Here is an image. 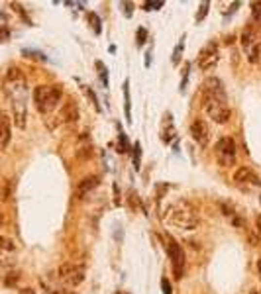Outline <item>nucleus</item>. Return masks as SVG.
Instances as JSON below:
<instances>
[{
    "label": "nucleus",
    "instance_id": "11",
    "mask_svg": "<svg viewBox=\"0 0 261 294\" xmlns=\"http://www.w3.org/2000/svg\"><path fill=\"white\" fill-rule=\"evenodd\" d=\"M234 182L240 186V188H257V186H261V179H259V175L253 171V169H249V167H238L236 169V173H234Z\"/></svg>",
    "mask_w": 261,
    "mask_h": 294
},
{
    "label": "nucleus",
    "instance_id": "4",
    "mask_svg": "<svg viewBox=\"0 0 261 294\" xmlns=\"http://www.w3.org/2000/svg\"><path fill=\"white\" fill-rule=\"evenodd\" d=\"M63 100V88L61 84H39L34 90V104L39 114H53Z\"/></svg>",
    "mask_w": 261,
    "mask_h": 294
},
{
    "label": "nucleus",
    "instance_id": "5",
    "mask_svg": "<svg viewBox=\"0 0 261 294\" xmlns=\"http://www.w3.org/2000/svg\"><path fill=\"white\" fill-rule=\"evenodd\" d=\"M240 41H242V47H244V53H245L247 61L251 65H257L261 61V32L249 22L242 30Z\"/></svg>",
    "mask_w": 261,
    "mask_h": 294
},
{
    "label": "nucleus",
    "instance_id": "37",
    "mask_svg": "<svg viewBox=\"0 0 261 294\" xmlns=\"http://www.w3.org/2000/svg\"><path fill=\"white\" fill-rule=\"evenodd\" d=\"M2 224H4V216H2V212H0V228H2Z\"/></svg>",
    "mask_w": 261,
    "mask_h": 294
},
{
    "label": "nucleus",
    "instance_id": "32",
    "mask_svg": "<svg viewBox=\"0 0 261 294\" xmlns=\"http://www.w3.org/2000/svg\"><path fill=\"white\" fill-rule=\"evenodd\" d=\"M161 290H163V294H173V290H171V282L163 277L161 278Z\"/></svg>",
    "mask_w": 261,
    "mask_h": 294
},
{
    "label": "nucleus",
    "instance_id": "1",
    "mask_svg": "<svg viewBox=\"0 0 261 294\" xmlns=\"http://www.w3.org/2000/svg\"><path fill=\"white\" fill-rule=\"evenodd\" d=\"M200 104L204 114L214 124L224 126L230 120V106H228V94L224 88V82L218 77H208L202 82L200 88Z\"/></svg>",
    "mask_w": 261,
    "mask_h": 294
},
{
    "label": "nucleus",
    "instance_id": "13",
    "mask_svg": "<svg viewBox=\"0 0 261 294\" xmlns=\"http://www.w3.org/2000/svg\"><path fill=\"white\" fill-rule=\"evenodd\" d=\"M98 184H100V177H98V175L85 177L83 180H79V184H77V188H75V196L81 200V198H85V196H87L90 190H94Z\"/></svg>",
    "mask_w": 261,
    "mask_h": 294
},
{
    "label": "nucleus",
    "instance_id": "41",
    "mask_svg": "<svg viewBox=\"0 0 261 294\" xmlns=\"http://www.w3.org/2000/svg\"><path fill=\"white\" fill-rule=\"evenodd\" d=\"M259 63H261V61H259Z\"/></svg>",
    "mask_w": 261,
    "mask_h": 294
},
{
    "label": "nucleus",
    "instance_id": "18",
    "mask_svg": "<svg viewBox=\"0 0 261 294\" xmlns=\"http://www.w3.org/2000/svg\"><path fill=\"white\" fill-rule=\"evenodd\" d=\"M0 249H2V251H8V253H14V251H16V243H14V239L0 235Z\"/></svg>",
    "mask_w": 261,
    "mask_h": 294
},
{
    "label": "nucleus",
    "instance_id": "26",
    "mask_svg": "<svg viewBox=\"0 0 261 294\" xmlns=\"http://www.w3.org/2000/svg\"><path fill=\"white\" fill-rule=\"evenodd\" d=\"M208 10H210V2H202V4L198 6V12H196V22H202V20L206 18Z\"/></svg>",
    "mask_w": 261,
    "mask_h": 294
},
{
    "label": "nucleus",
    "instance_id": "14",
    "mask_svg": "<svg viewBox=\"0 0 261 294\" xmlns=\"http://www.w3.org/2000/svg\"><path fill=\"white\" fill-rule=\"evenodd\" d=\"M10 118L0 112V147H6L8 141H10Z\"/></svg>",
    "mask_w": 261,
    "mask_h": 294
},
{
    "label": "nucleus",
    "instance_id": "20",
    "mask_svg": "<svg viewBox=\"0 0 261 294\" xmlns=\"http://www.w3.org/2000/svg\"><path fill=\"white\" fill-rule=\"evenodd\" d=\"M183 49H185V37H181V41L177 43L175 51H173V65H179V63H181V57H183Z\"/></svg>",
    "mask_w": 261,
    "mask_h": 294
},
{
    "label": "nucleus",
    "instance_id": "7",
    "mask_svg": "<svg viewBox=\"0 0 261 294\" xmlns=\"http://www.w3.org/2000/svg\"><path fill=\"white\" fill-rule=\"evenodd\" d=\"M53 122L51 124H47V128L49 130H55V128H59L61 124H69V122H77L79 120V106H77V102L73 100V98H67L65 102H61V106L53 112Z\"/></svg>",
    "mask_w": 261,
    "mask_h": 294
},
{
    "label": "nucleus",
    "instance_id": "23",
    "mask_svg": "<svg viewBox=\"0 0 261 294\" xmlns=\"http://www.w3.org/2000/svg\"><path fill=\"white\" fill-rule=\"evenodd\" d=\"M139 165H141V143L136 141V145H134V167H136V171L139 169Z\"/></svg>",
    "mask_w": 261,
    "mask_h": 294
},
{
    "label": "nucleus",
    "instance_id": "33",
    "mask_svg": "<svg viewBox=\"0 0 261 294\" xmlns=\"http://www.w3.org/2000/svg\"><path fill=\"white\" fill-rule=\"evenodd\" d=\"M18 278H20V275H18V273H10V275L6 277V284H8V286H12V284H14Z\"/></svg>",
    "mask_w": 261,
    "mask_h": 294
},
{
    "label": "nucleus",
    "instance_id": "25",
    "mask_svg": "<svg viewBox=\"0 0 261 294\" xmlns=\"http://www.w3.org/2000/svg\"><path fill=\"white\" fill-rule=\"evenodd\" d=\"M96 69H98V75H100L104 86H108V69H106V65H102V61H96Z\"/></svg>",
    "mask_w": 261,
    "mask_h": 294
},
{
    "label": "nucleus",
    "instance_id": "2",
    "mask_svg": "<svg viewBox=\"0 0 261 294\" xmlns=\"http://www.w3.org/2000/svg\"><path fill=\"white\" fill-rule=\"evenodd\" d=\"M4 92L10 98L12 106V120L16 128L24 130L28 122V82L18 67H10L4 77Z\"/></svg>",
    "mask_w": 261,
    "mask_h": 294
},
{
    "label": "nucleus",
    "instance_id": "16",
    "mask_svg": "<svg viewBox=\"0 0 261 294\" xmlns=\"http://www.w3.org/2000/svg\"><path fill=\"white\" fill-rule=\"evenodd\" d=\"M124 110H126V120L132 124V98H130V81H124Z\"/></svg>",
    "mask_w": 261,
    "mask_h": 294
},
{
    "label": "nucleus",
    "instance_id": "15",
    "mask_svg": "<svg viewBox=\"0 0 261 294\" xmlns=\"http://www.w3.org/2000/svg\"><path fill=\"white\" fill-rule=\"evenodd\" d=\"M175 137V126H173V116L167 112L163 118V126H161V141L169 143Z\"/></svg>",
    "mask_w": 261,
    "mask_h": 294
},
{
    "label": "nucleus",
    "instance_id": "29",
    "mask_svg": "<svg viewBox=\"0 0 261 294\" xmlns=\"http://www.w3.org/2000/svg\"><path fill=\"white\" fill-rule=\"evenodd\" d=\"M12 8H14V12H18V14H20V16H22V18H24V22H26V24H28V26H34V24H32V20H30V18H28V14H26V12H24V10H22V6H20V4H18V2H12Z\"/></svg>",
    "mask_w": 261,
    "mask_h": 294
},
{
    "label": "nucleus",
    "instance_id": "8",
    "mask_svg": "<svg viewBox=\"0 0 261 294\" xmlns=\"http://www.w3.org/2000/svg\"><path fill=\"white\" fill-rule=\"evenodd\" d=\"M85 275H87V269H85V265H81V263H63L61 267H59V271H57V277H59V280L65 284V286H79L83 280H85Z\"/></svg>",
    "mask_w": 261,
    "mask_h": 294
},
{
    "label": "nucleus",
    "instance_id": "30",
    "mask_svg": "<svg viewBox=\"0 0 261 294\" xmlns=\"http://www.w3.org/2000/svg\"><path fill=\"white\" fill-rule=\"evenodd\" d=\"M10 28L8 26H0V43H4V41H8L10 39Z\"/></svg>",
    "mask_w": 261,
    "mask_h": 294
},
{
    "label": "nucleus",
    "instance_id": "36",
    "mask_svg": "<svg viewBox=\"0 0 261 294\" xmlns=\"http://www.w3.org/2000/svg\"><path fill=\"white\" fill-rule=\"evenodd\" d=\"M226 43H234V35H228V37H226Z\"/></svg>",
    "mask_w": 261,
    "mask_h": 294
},
{
    "label": "nucleus",
    "instance_id": "12",
    "mask_svg": "<svg viewBox=\"0 0 261 294\" xmlns=\"http://www.w3.org/2000/svg\"><path fill=\"white\" fill-rule=\"evenodd\" d=\"M189 133H191V137H192L200 147H206L208 143H210V128H208V124H206L202 118H194V120L191 122Z\"/></svg>",
    "mask_w": 261,
    "mask_h": 294
},
{
    "label": "nucleus",
    "instance_id": "21",
    "mask_svg": "<svg viewBox=\"0 0 261 294\" xmlns=\"http://www.w3.org/2000/svg\"><path fill=\"white\" fill-rule=\"evenodd\" d=\"M22 55L30 59H37V61H47V57L41 51H35V49H22Z\"/></svg>",
    "mask_w": 261,
    "mask_h": 294
},
{
    "label": "nucleus",
    "instance_id": "31",
    "mask_svg": "<svg viewBox=\"0 0 261 294\" xmlns=\"http://www.w3.org/2000/svg\"><path fill=\"white\" fill-rule=\"evenodd\" d=\"M145 39H147V30L145 28H138V45L141 47L145 43Z\"/></svg>",
    "mask_w": 261,
    "mask_h": 294
},
{
    "label": "nucleus",
    "instance_id": "24",
    "mask_svg": "<svg viewBox=\"0 0 261 294\" xmlns=\"http://www.w3.org/2000/svg\"><path fill=\"white\" fill-rule=\"evenodd\" d=\"M87 18L90 20V26H92L94 33H96V35H100V32H102V28H100V18H98L94 12H88V16H87Z\"/></svg>",
    "mask_w": 261,
    "mask_h": 294
},
{
    "label": "nucleus",
    "instance_id": "10",
    "mask_svg": "<svg viewBox=\"0 0 261 294\" xmlns=\"http://www.w3.org/2000/svg\"><path fill=\"white\" fill-rule=\"evenodd\" d=\"M218 59H220V51H218V45L214 41L206 43L200 51H198V57H196V63H198V69L202 71H210L218 65Z\"/></svg>",
    "mask_w": 261,
    "mask_h": 294
},
{
    "label": "nucleus",
    "instance_id": "28",
    "mask_svg": "<svg viewBox=\"0 0 261 294\" xmlns=\"http://www.w3.org/2000/svg\"><path fill=\"white\" fill-rule=\"evenodd\" d=\"M163 8V0H151V2H145L143 4V10L149 12V10H159Z\"/></svg>",
    "mask_w": 261,
    "mask_h": 294
},
{
    "label": "nucleus",
    "instance_id": "9",
    "mask_svg": "<svg viewBox=\"0 0 261 294\" xmlns=\"http://www.w3.org/2000/svg\"><path fill=\"white\" fill-rule=\"evenodd\" d=\"M165 241H167V255H169V259H171L173 277H175L177 280H181L183 275H185V251H183L181 245H179V241L173 239L171 235H167Z\"/></svg>",
    "mask_w": 261,
    "mask_h": 294
},
{
    "label": "nucleus",
    "instance_id": "22",
    "mask_svg": "<svg viewBox=\"0 0 261 294\" xmlns=\"http://www.w3.org/2000/svg\"><path fill=\"white\" fill-rule=\"evenodd\" d=\"M251 241H253V245H257L261 241V216H255V228H253Z\"/></svg>",
    "mask_w": 261,
    "mask_h": 294
},
{
    "label": "nucleus",
    "instance_id": "34",
    "mask_svg": "<svg viewBox=\"0 0 261 294\" xmlns=\"http://www.w3.org/2000/svg\"><path fill=\"white\" fill-rule=\"evenodd\" d=\"M120 6H124L126 18H130V16H132V2H120Z\"/></svg>",
    "mask_w": 261,
    "mask_h": 294
},
{
    "label": "nucleus",
    "instance_id": "17",
    "mask_svg": "<svg viewBox=\"0 0 261 294\" xmlns=\"http://www.w3.org/2000/svg\"><path fill=\"white\" fill-rule=\"evenodd\" d=\"M251 24L261 32V2H251Z\"/></svg>",
    "mask_w": 261,
    "mask_h": 294
},
{
    "label": "nucleus",
    "instance_id": "39",
    "mask_svg": "<svg viewBox=\"0 0 261 294\" xmlns=\"http://www.w3.org/2000/svg\"><path fill=\"white\" fill-rule=\"evenodd\" d=\"M251 294H257V292H255V290H251Z\"/></svg>",
    "mask_w": 261,
    "mask_h": 294
},
{
    "label": "nucleus",
    "instance_id": "6",
    "mask_svg": "<svg viewBox=\"0 0 261 294\" xmlns=\"http://www.w3.org/2000/svg\"><path fill=\"white\" fill-rule=\"evenodd\" d=\"M236 155H238V147L234 137L224 135L216 141L214 145V157L220 167H234L236 165Z\"/></svg>",
    "mask_w": 261,
    "mask_h": 294
},
{
    "label": "nucleus",
    "instance_id": "38",
    "mask_svg": "<svg viewBox=\"0 0 261 294\" xmlns=\"http://www.w3.org/2000/svg\"><path fill=\"white\" fill-rule=\"evenodd\" d=\"M257 269H259V277H261V259H259V263H257Z\"/></svg>",
    "mask_w": 261,
    "mask_h": 294
},
{
    "label": "nucleus",
    "instance_id": "27",
    "mask_svg": "<svg viewBox=\"0 0 261 294\" xmlns=\"http://www.w3.org/2000/svg\"><path fill=\"white\" fill-rule=\"evenodd\" d=\"M83 90H85V94L90 98V102H92L94 110H96V112H102V108H100V104H98V98H96V94H94L90 88H87V86H83Z\"/></svg>",
    "mask_w": 261,
    "mask_h": 294
},
{
    "label": "nucleus",
    "instance_id": "35",
    "mask_svg": "<svg viewBox=\"0 0 261 294\" xmlns=\"http://www.w3.org/2000/svg\"><path fill=\"white\" fill-rule=\"evenodd\" d=\"M20 294H35V290L28 286V288H22V290H20Z\"/></svg>",
    "mask_w": 261,
    "mask_h": 294
},
{
    "label": "nucleus",
    "instance_id": "40",
    "mask_svg": "<svg viewBox=\"0 0 261 294\" xmlns=\"http://www.w3.org/2000/svg\"><path fill=\"white\" fill-rule=\"evenodd\" d=\"M259 202H261V196H259Z\"/></svg>",
    "mask_w": 261,
    "mask_h": 294
},
{
    "label": "nucleus",
    "instance_id": "19",
    "mask_svg": "<svg viewBox=\"0 0 261 294\" xmlns=\"http://www.w3.org/2000/svg\"><path fill=\"white\" fill-rule=\"evenodd\" d=\"M118 151L120 153H128L130 151V141H128V137H126V133L122 130L118 133Z\"/></svg>",
    "mask_w": 261,
    "mask_h": 294
},
{
    "label": "nucleus",
    "instance_id": "3",
    "mask_svg": "<svg viewBox=\"0 0 261 294\" xmlns=\"http://www.w3.org/2000/svg\"><path fill=\"white\" fill-rule=\"evenodd\" d=\"M161 220L167 226H173V228H179L185 231H191L198 226V214H196L194 206L183 198L167 202V206L161 210Z\"/></svg>",
    "mask_w": 261,
    "mask_h": 294
}]
</instances>
